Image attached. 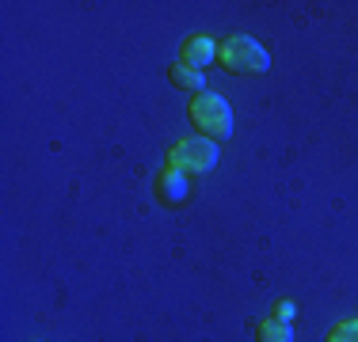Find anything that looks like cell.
I'll list each match as a JSON object with an SVG mask.
<instances>
[{
    "instance_id": "6da1fadb",
    "label": "cell",
    "mask_w": 358,
    "mask_h": 342,
    "mask_svg": "<svg viewBox=\"0 0 358 342\" xmlns=\"http://www.w3.org/2000/svg\"><path fill=\"white\" fill-rule=\"evenodd\" d=\"M217 61L225 73H241V76H255V73H267L271 68V54L259 46L255 38H248V34H233V38L221 42L217 50Z\"/></svg>"
},
{
    "instance_id": "7a4b0ae2",
    "label": "cell",
    "mask_w": 358,
    "mask_h": 342,
    "mask_svg": "<svg viewBox=\"0 0 358 342\" xmlns=\"http://www.w3.org/2000/svg\"><path fill=\"white\" fill-rule=\"evenodd\" d=\"M191 122L202 130V137H229L233 133V110L217 91H199L191 99Z\"/></svg>"
},
{
    "instance_id": "3957f363",
    "label": "cell",
    "mask_w": 358,
    "mask_h": 342,
    "mask_svg": "<svg viewBox=\"0 0 358 342\" xmlns=\"http://www.w3.org/2000/svg\"><path fill=\"white\" fill-rule=\"evenodd\" d=\"M172 168L176 171H194V175H206V171H214L217 164V144L210 141V137H183V141L172 149Z\"/></svg>"
},
{
    "instance_id": "277c9868",
    "label": "cell",
    "mask_w": 358,
    "mask_h": 342,
    "mask_svg": "<svg viewBox=\"0 0 358 342\" xmlns=\"http://www.w3.org/2000/svg\"><path fill=\"white\" fill-rule=\"evenodd\" d=\"M214 57H217V46L206 38V34H191V38L183 42V65H191V68H199V73H202Z\"/></svg>"
},
{
    "instance_id": "5b68a950",
    "label": "cell",
    "mask_w": 358,
    "mask_h": 342,
    "mask_svg": "<svg viewBox=\"0 0 358 342\" xmlns=\"http://www.w3.org/2000/svg\"><path fill=\"white\" fill-rule=\"evenodd\" d=\"M157 191H160V198H164L168 205H176V202H187V194H191V186H187V175H183V171L168 168L164 175L157 179Z\"/></svg>"
},
{
    "instance_id": "8992f818",
    "label": "cell",
    "mask_w": 358,
    "mask_h": 342,
    "mask_svg": "<svg viewBox=\"0 0 358 342\" xmlns=\"http://www.w3.org/2000/svg\"><path fill=\"white\" fill-rule=\"evenodd\" d=\"M168 76H172V84H176V88H187V91H194V96H199V91H202V84H206V76H202L199 68H191V65H183V61L168 68Z\"/></svg>"
},
{
    "instance_id": "52a82bcc",
    "label": "cell",
    "mask_w": 358,
    "mask_h": 342,
    "mask_svg": "<svg viewBox=\"0 0 358 342\" xmlns=\"http://www.w3.org/2000/svg\"><path fill=\"white\" fill-rule=\"evenodd\" d=\"M255 339L259 342H294V331H289V323H282V320H263L259 323V331H255Z\"/></svg>"
},
{
    "instance_id": "ba28073f",
    "label": "cell",
    "mask_w": 358,
    "mask_h": 342,
    "mask_svg": "<svg viewBox=\"0 0 358 342\" xmlns=\"http://www.w3.org/2000/svg\"><path fill=\"white\" fill-rule=\"evenodd\" d=\"M328 342H358V320H343L328 331Z\"/></svg>"
},
{
    "instance_id": "9c48e42d",
    "label": "cell",
    "mask_w": 358,
    "mask_h": 342,
    "mask_svg": "<svg viewBox=\"0 0 358 342\" xmlns=\"http://www.w3.org/2000/svg\"><path fill=\"white\" fill-rule=\"evenodd\" d=\"M275 320H282V323H289V320H294V304H289V301H282V304L275 308Z\"/></svg>"
}]
</instances>
